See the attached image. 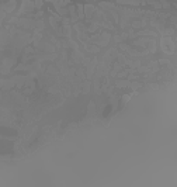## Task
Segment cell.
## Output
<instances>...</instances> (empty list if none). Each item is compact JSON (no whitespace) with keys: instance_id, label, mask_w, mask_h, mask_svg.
<instances>
[{"instance_id":"cell-1","label":"cell","mask_w":177,"mask_h":187,"mask_svg":"<svg viewBox=\"0 0 177 187\" xmlns=\"http://www.w3.org/2000/svg\"><path fill=\"white\" fill-rule=\"evenodd\" d=\"M41 4H42V0H37V7H41Z\"/></svg>"}]
</instances>
